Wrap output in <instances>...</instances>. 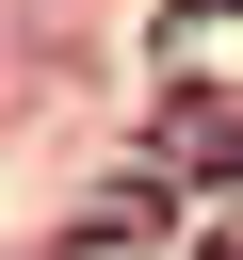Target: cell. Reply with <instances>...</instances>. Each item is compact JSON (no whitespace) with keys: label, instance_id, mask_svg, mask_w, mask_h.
Instances as JSON below:
<instances>
[{"label":"cell","instance_id":"1","mask_svg":"<svg viewBox=\"0 0 243 260\" xmlns=\"http://www.w3.org/2000/svg\"><path fill=\"white\" fill-rule=\"evenodd\" d=\"M162 162L178 179H243V98H178L162 114Z\"/></svg>","mask_w":243,"mask_h":260},{"label":"cell","instance_id":"2","mask_svg":"<svg viewBox=\"0 0 243 260\" xmlns=\"http://www.w3.org/2000/svg\"><path fill=\"white\" fill-rule=\"evenodd\" d=\"M146 228H162V179H97V195H81V260H97V244H146Z\"/></svg>","mask_w":243,"mask_h":260},{"label":"cell","instance_id":"3","mask_svg":"<svg viewBox=\"0 0 243 260\" xmlns=\"http://www.w3.org/2000/svg\"><path fill=\"white\" fill-rule=\"evenodd\" d=\"M211 260H243V228H227V244H211Z\"/></svg>","mask_w":243,"mask_h":260}]
</instances>
